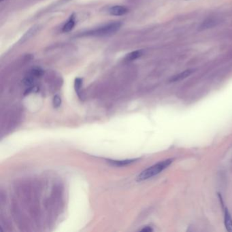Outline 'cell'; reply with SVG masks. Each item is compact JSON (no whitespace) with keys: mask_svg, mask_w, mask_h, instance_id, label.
<instances>
[{"mask_svg":"<svg viewBox=\"0 0 232 232\" xmlns=\"http://www.w3.org/2000/svg\"><path fill=\"white\" fill-rule=\"evenodd\" d=\"M172 163V159H167L165 161H160L155 165L151 166L148 168L142 171L137 177V180L142 181L151 178L159 174L163 170L168 167Z\"/></svg>","mask_w":232,"mask_h":232,"instance_id":"obj_1","label":"cell"},{"mask_svg":"<svg viewBox=\"0 0 232 232\" xmlns=\"http://www.w3.org/2000/svg\"><path fill=\"white\" fill-rule=\"evenodd\" d=\"M121 27V22H112L88 32L87 35L94 36H105L115 34Z\"/></svg>","mask_w":232,"mask_h":232,"instance_id":"obj_2","label":"cell"},{"mask_svg":"<svg viewBox=\"0 0 232 232\" xmlns=\"http://www.w3.org/2000/svg\"><path fill=\"white\" fill-rule=\"evenodd\" d=\"M128 12V9L123 5H114L109 9V13L113 16H123Z\"/></svg>","mask_w":232,"mask_h":232,"instance_id":"obj_3","label":"cell"},{"mask_svg":"<svg viewBox=\"0 0 232 232\" xmlns=\"http://www.w3.org/2000/svg\"><path fill=\"white\" fill-rule=\"evenodd\" d=\"M193 72V70H184V71L179 73V74L175 75L174 76H172V77L170 79V82H171V83H175V82L184 80V79L187 78V77H189V76L191 75Z\"/></svg>","mask_w":232,"mask_h":232,"instance_id":"obj_4","label":"cell"},{"mask_svg":"<svg viewBox=\"0 0 232 232\" xmlns=\"http://www.w3.org/2000/svg\"><path fill=\"white\" fill-rule=\"evenodd\" d=\"M137 161V159H126V160H108V162H109L110 164L113 166H127L129 164H131L132 163L135 162V161Z\"/></svg>","mask_w":232,"mask_h":232,"instance_id":"obj_5","label":"cell"},{"mask_svg":"<svg viewBox=\"0 0 232 232\" xmlns=\"http://www.w3.org/2000/svg\"><path fill=\"white\" fill-rule=\"evenodd\" d=\"M76 24V21H75V18L74 17V15H72L70 17V19L68 20L66 23V24L64 25L63 27V32H69L71 30H72V29L74 27Z\"/></svg>","mask_w":232,"mask_h":232,"instance_id":"obj_6","label":"cell"},{"mask_svg":"<svg viewBox=\"0 0 232 232\" xmlns=\"http://www.w3.org/2000/svg\"><path fill=\"white\" fill-rule=\"evenodd\" d=\"M225 225L228 231L232 232V219L227 210L225 212Z\"/></svg>","mask_w":232,"mask_h":232,"instance_id":"obj_7","label":"cell"},{"mask_svg":"<svg viewBox=\"0 0 232 232\" xmlns=\"http://www.w3.org/2000/svg\"><path fill=\"white\" fill-rule=\"evenodd\" d=\"M142 55V51H140V50H138V51H135L130 52L125 57V59L127 61H134L136 60L137 59H138Z\"/></svg>","mask_w":232,"mask_h":232,"instance_id":"obj_8","label":"cell"},{"mask_svg":"<svg viewBox=\"0 0 232 232\" xmlns=\"http://www.w3.org/2000/svg\"><path fill=\"white\" fill-rule=\"evenodd\" d=\"M217 23H218V22H217L216 20L215 19H208L202 23V25L200 26V29H205L211 28L214 27V26H215Z\"/></svg>","mask_w":232,"mask_h":232,"instance_id":"obj_9","label":"cell"},{"mask_svg":"<svg viewBox=\"0 0 232 232\" xmlns=\"http://www.w3.org/2000/svg\"><path fill=\"white\" fill-rule=\"evenodd\" d=\"M82 84H83V80L80 78H77L75 79L74 82V88L76 93L78 94V97H80V92L82 87Z\"/></svg>","mask_w":232,"mask_h":232,"instance_id":"obj_10","label":"cell"},{"mask_svg":"<svg viewBox=\"0 0 232 232\" xmlns=\"http://www.w3.org/2000/svg\"><path fill=\"white\" fill-rule=\"evenodd\" d=\"M37 30V28L36 27H31L29 30L26 33L24 36H23L22 38H21V41L22 42H23V41L25 40H28L29 37H30L31 36H32V35H34V34L35 33V32Z\"/></svg>","mask_w":232,"mask_h":232,"instance_id":"obj_11","label":"cell"},{"mask_svg":"<svg viewBox=\"0 0 232 232\" xmlns=\"http://www.w3.org/2000/svg\"><path fill=\"white\" fill-rule=\"evenodd\" d=\"M53 106L55 108H59L61 104V99L59 95H55L53 98Z\"/></svg>","mask_w":232,"mask_h":232,"instance_id":"obj_12","label":"cell"},{"mask_svg":"<svg viewBox=\"0 0 232 232\" xmlns=\"http://www.w3.org/2000/svg\"><path fill=\"white\" fill-rule=\"evenodd\" d=\"M141 231H145V232H150V231H152V229L150 227H145L143 229L140 230Z\"/></svg>","mask_w":232,"mask_h":232,"instance_id":"obj_13","label":"cell"},{"mask_svg":"<svg viewBox=\"0 0 232 232\" xmlns=\"http://www.w3.org/2000/svg\"><path fill=\"white\" fill-rule=\"evenodd\" d=\"M0 1H1V2H3V1H4V0H0Z\"/></svg>","mask_w":232,"mask_h":232,"instance_id":"obj_14","label":"cell"},{"mask_svg":"<svg viewBox=\"0 0 232 232\" xmlns=\"http://www.w3.org/2000/svg\"></svg>","mask_w":232,"mask_h":232,"instance_id":"obj_15","label":"cell"}]
</instances>
